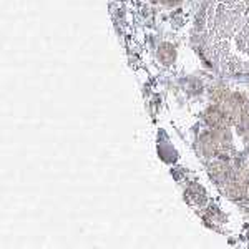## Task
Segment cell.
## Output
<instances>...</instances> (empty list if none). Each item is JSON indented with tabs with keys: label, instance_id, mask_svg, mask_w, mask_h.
<instances>
[{
	"label": "cell",
	"instance_id": "cell-1",
	"mask_svg": "<svg viewBox=\"0 0 249 249\" xmlns=\"http://www.w3.org/2000/svg\"><path fill=\"white\" fill-rule=\"evenodd\" d=\"M208 45L214 58L236 73H249V0H211Z\"/></svg>",
	"mask_w": 249,
	"mask_h": 249
},
{
	"label": "cell",
	"instance_id": "cell-2",
	"mask_svg": "<svg viewBox=\"0 0 249 249\" xmlns=\"http://www.w3.org/2000/svg\"><path fill=\"white\" fill-rule=\"evenodd\" d=\"M244 108H246V103H244L243 95H230L221 103V110L226 116L228 123H239Z\"/></svg>",
	"mask_w": 249,
	"mask_h": 249
},
{
	"label": "cell",
	"instance_id": "cell-3",
	"mask_svg": "<svg viewBox=\"0 0 249 249\" xmlns=\"http://www.w3.org/2000/svg\"><path fill=\"white\" fill-rule=\"evenodd\" d=\"M204 120H206V123L210 124L211 128H214V130L224 128L228 124V120H226V116H224L223 110L218 108V107L208 108L206 113H204Z\"/></svg>",
	"mask_w": 249,
	"mask_h": 249
},
{
	"label": "cell",
	"instance_id": "cell-4",
	"mask_svg": "<svg viewBox=\"0 0 249 249\" xmlns=\"http://www.w3.org/2000/svg\"><path fill=\"white\" fill-rule=\"evenodd\" d=\"M210 173L218 183H228L232 178L230 166H228V163H224V161H214V163H213L210 166Z\"/></svg>",
	"mask_w": 249,
	"mask_h": 249
},
{
	"label": "cell",
	"instance_id": "cell-5",
	"mask_svg": "<svg viewBox=\"0 0 249 249\" xmlns=\"http://www.w3.org/2000/svg\"><path fill=\"white\" fill-rule=\"evenodd\" d=\"M175 57H176V52L170 43H163V45L158 48V58L161 60L164 65H170L173 60H175Z\"/></svg>",
	"mask_w": 249,
	"mask_h": 249
},
{
	"label": "cell",
	"instance_id": "cell-6",
	"mask_svg": "<svg viewBox=\"0 0 249 249\" xmlns=\"http://www.w3.org/2000/svg\"><path fill=\"white\" fill-rule=\"evenodd\" d=\"M228 96H230V91L224 87H214L211 90V98H213V102H216V103H223Z\"/></svg>",
	"mask_w": 249,
	"mask_h": 249
},
{
	"label": "cell",
	"instance_id": "cell-7",
	"mask_svg": "<svg viewBox=\"0 0 249 249\" xmlns=\"http://www.w3.org/2000/svg\"><path fill=\"white\" fill-rule=\"evenodd\" d=\"M239 123H241V128H243V131H244V135L249 138V107L244 108V111H243V115H241V120H239Z\"/></svg>",
	"mask_w": 249,
	"mask_h": 249
},
{
	"label": "cell",
	"instance_id": "cell-8",
	"mask_svg": "<svg viewBox=\"0 0 249 249\" xmlns=\"http://www.w3.org/2000/svg\"><path fill=\"white\" fill-rule=\"evenodd\" d=\"M161 3H164V5H176V3H179L181 0H160Z\"/></svg>",
	"mask_w": 249,
	"mask_h": 249
}]
</instances>
